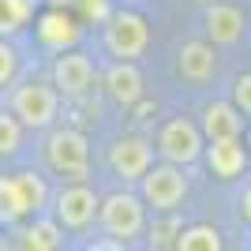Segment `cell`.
<instances>
[{
    "mask_svg": "<svg viewBox=\"0 0 251 251\" xmlns=\"http://www.w3.org/2000/svg\"><path fill=\"white\" fill-rule=\"evenodd\" d=\"M38 38H42L45 49L64 52V49H72V45L79 42V23H75L68 11L52 8V11H45L42 19H38Z\"/></svg>",
    "mask_w": 251,
    "mask_h": 251,
    "instance_id": "16",
    "label": "cell"
},
{
    "mask_svg": "<svg viewBox=\"0 0 251 251\" xmlns=\"http://www.w3.org/2000/svg\"><path fill=\"white\" fill-rule=\"evenodd\" d=\"M139 195L147 199V206L154 210V214H173V210H180L184 199H188V176H184V165H176V161L150 165L147 176L139 180Z\"/></svg>",
    "mask_w": 251,
    "mask_h": 251,
    "instance_id": "5",
    "label": "cell"
},
{
    "mask_svg": "<svg viewBox=\"0 0 251 251\" xmlns=\"http://www.w3.org/2000/svg\"><path fill=\"white\" fill-rule=\"evenodd\" d=\"M176 75L184 79V83H195V86H202V83H210L214 75H218V45L210 42H184L176 49Z\"/></svg>",
    "mask_w": 251,
    "mask_h": 251,
    "instance_id": "12",
    "label": "cell"
},
{
    "mask_svg": "<svg viewBox=\"0 0 251 251\" xmlns=\"http://www.w3.org/2000/svg\"><path fill=\"white\" fill-rule=\"evenodd\" d=\"M236 210H240V218L251 225V184L244 188V195H240V199H236Z\"/></svg>",
    "mask_w": 251,
    "mask_h": 251,
    "instance_id": "24",
    "label": "cell"
},
{
    "mask_svg": "<svg viewBox=\"0 0 251 251\" xmlns=\"http://www.w3.org/2000/svg\"><path fill=\"white\" fill-rule=\"evenodd\" d=\"M45 161L64 180H86L90 176V143L79 127H56L45 139Z\"/></svg>",
    "mask_w": 251,
    "mask_h": 251,
    "instance_id": "4",
    "label": "cell"
},
{
    "mask_svg": "<svg viewBox=\"0 0 251 251\" xmlns=\"http://www.w3.org/2000/svg\"><path fill=\"white\" fill-rule=\"evenodd\" d=\"M225 240H221L218 225H184L176 236V251H221Z\"/></svg>",
    "mask_w": 251,
    "mask_h": 251,
    "instance_id": "18",
    "label": "cell"
},
{
    "mask_svg": "<svg viewBox=\"0 0 251 251\" xmlns=\"http://www.w3.org/2000/svg\"><path fill=\"white\" fill-rule=\"evenodd\" d=\"M199 124L206 131V139H229L244 135V113L236 101H206L199 113Z\"/></svg>",
    "mask_w": 251,
    "mask_h": 251,
    "instance_id": "15",
    "label": "cell"
},
{
    "mask_svg": "<svg viewBox=\"0 0 251 251\" xmlns=\"http://www.w3.org/2000/svg\"><path fill=\"white\" fill-rule=\"evenodd\" d=\"M98 210H101V195L86 180H68L52 195V218L60 221L68 232H86L98 221Z\"/></svg>",
    "mask_w": 251,
    "mask_h": 251,
    "instance_id": "7",
    "label": "cell"
},
{
    "mask_svg": "<svg viewBox=\"0 0 251 251\" xmlns=\"http://www.w3.org/2000/svg\"><path fill=\"white\" fill-rule=\"evenodd\" d=\"M19 75V52L11 49L8 38H0V90H8Z\"/></svg>",
    "mask_w": 251,
    "mask_h": 251,
    "instance_id": "22",
    "label": "cell"
},
{
    "mask_svg": "<svg viewBox=\"0 0 251 251\" xmlns=\"http://www.w3.org/2000/svg\"><path fill=\"white\" fill-rule=\"evenodd\" d=\"M154 165V143H147L143 135H120L109 147V169L124 184H139L147 176V169Z\"/></svg>",
    "mask_w": 251,
    "mask_h": 251,
    "instance_id": "10",
    "label": "cell"
},
{
    "mask_svg": "<svg viewBox=\"0 0 251 251\" xmlns=\"http://www.w3.org/2000/svg\"><path fill=\"white\" fill-rule=\"evenodd\" d=\"M101 86H105V94L113 98L116 105H124V109L139 105V101H143V94H147V86H143V72H139L135 60L109 64L105 75H101Z\"/></svg>",
    "mask_w": 251,
    "mask_h": 251,
    "instance_id": "13",
    "label": "cell"
},
{
    "mask_svg": "<svg viewBox=\"0 0 251 251\" xmlns=\"http://www.w3.org/2000/svg\"><path fill=\"white\" fill-rule=\"evenodd\" d=\"M232 101L240 105V113L251 116V72H244L236 83H232Z\"/></svg>",
    "mask_w": 251,
    "mask_h": 251,
    "instance_id": "23",
    "label": "cell"
},
{
    "mask_svg": "<svg viewBox=\"0 0 251 251\" xmlns=\"http://www.w3.org/2000/svg\"><path fill=\"white\" fill-rule=\"evenodd\" d=\"M8 109L19 116L30 131H45V127L56 124V113H60V90L52 83H38V79H26L11 90Z\"/></svg>",
    "mask_w": 251,
    "mask_h": 251,
    "instance_id": "2",
    "label": "cell"
},
{
    "mask_svg": "<svg viewBox=\"0 0 251 251\" xmlns=\"http://www.w3.org/2000/svg\"><path fill=\"white\" fill-rule=\"evenodd\" d=\"M49 191H45V180L38 173H11V176H0V218L4 221H23L34 218L38 210L45 206Z\"/></svg>",
    "mask_w": 251,
    "mask_h": 251,
    "instance_id": "6",
    "label": "cell"
},
{
    "mask_svg": "<svg viewBox=\"0 0 251 251\" xmlns=\"http://www.w3.org/2000/svg\"><path fill=\"white\" fill-rule=\"evenodd\" d=\"M98 83V72H94V60L86 56L83 49H64L52 64V86L60 90V98L68 101H79L94 90Z\"/></svg>",
    "mask_w": 251,
    "mask_h": 251,
    "instance_id": "9",
    "label": "cell"
},
{
    "mask_svg": "<svg viewBox=\"0 0 251 251\" xmlns=\"http://www.w3.org/2000/svg\"><path fill=\"white\" fill-rule=\"evenodd\" d=\"M180 218L176 210L173 214H154V221L147 225V244L150 248H176V236H180Z\"/></svg>",
    "mask_w": 251,
    "mask_h": 251,
    "instance_id": "20",
    "label": "cell"
},
{
    "mask_svg": "<svg viewBox=\"0 0 251 251\" xmlns=\"http://www.w3.org/2000/svg\"><path fill=\"white\" fill-rule=\"evenodd\" d=\"M23 131H26V124H23L19 116L11 113V109H0V157H15L19 154Z\"/></svg>",
    "mask_w": 251,
    "mask_h": 251,
    "instance_id": "21",
    "label": "cell"
},
{
    "mask_svg": "<svg viewBox=\"0 0 251 251\" xmlns=\"http://www.w3.org/2000/svg\"><path fill=\"white\" fill-rule=\"evenodd\" d=\"M202 161L206 169L214 173L218 180H236L244 176V169H248L251 154L244 147V135H229V139H206V150H202Z\"/></svg>",
    "mask_w": 251,
    "mask_h": 251,
    "instance_id": "11",
    "label": "cell"
},
{
    "mask_svg": "<svg viewBox=\"0 0 251 251\" xmlns=\"http://www.w3.org/2000/svg\"><path fill=\"white\" fill-rule=\"evenodd\" d=\"M147 199L139 191H113L101 199V210H98V225H101L109 236L131 244L135 236L147 232Z\"/></svg>",
    "mask_w": 251,
    "mask_h": 251,
    "instance_id": "1",
    "label": "cell"
},
{
    "mask_svg": "<svg viewBox=\"0 0 251 251\" xmlns=\"http://www.w3.org/2000/svg\"><path fill=\"white\" fill-rule=\"evenodd\" d=\"M101 26H105L101 38H105L109 56H116V60H139L147 52V45H150L147 15H139L131 8H116V11H109V19Z\"/></svg>",
    "mask_w": 251,
    "mask_h": 251,
    "instance_id": "3",
    "label": "cell"
},
{
    "mask_svg": "<svg viewBox=\"0 0 251 251\" xmlns=\"http://www.w3.org/2000/svg\"><path fill=\"white\" fill-rule=\"evenodd\" d=\"M191 4H214V0H191Z\"/></svg>",
    "mask_w": 251,
    "mask_h": 251,
    "instance_id": "25",
    "label": "cell"
},
{
    "mask_svg": "<svg viewBox=\"0 0 251 251\" xmlns=\"http://www.w3.org/2000/svg\"><path fill=\"white\" fill-rule=\"evenodd\" d=\"M206 150V131L202 124L188 120V116H173L157 127V154L165 161H176V165H195Z\"/></svg>",
    "mask_w": 251,
    "mask_h": 251,
    "instance_id": "8",
    "label": "cell"
},
{
    "mask_svg": "<svg viewBox=\"0 0 251 251\" xmlns=\"http://www.w3.org/2000/svg\"><path fill=\"white\" fill-rule=\"evenodd\" d=\"M64 232L68 229H64L56 218H38V214H34V221L19 232V244L30 248V251H52V248L64 244Z\"/></svg>",
    "mask_w": 251,
    "mask_h": 251,
    "instance_id": "17",
    "label": "cell"
},
{
    "mask_svg": "<svg viewBox=\"0 0 251 251\" xmlns=\"http://www.w3.org/2000/svg\"><path fill=\"white\" fill-rule=\"evenodd\" d=\"M202 26L214 45H236L244 38V11L229 0H214V4H206Z\"/></svg>",
    "mask_w": 251,
    "mask_h": 251,
    "instance_id": "14",
    "label": "cell"
},
{
    "mask_svg": "<svg viewBox=\"0 0 251 251\" xmlns=\"http://www.w3.org/2000/svg\"><path fill=\"white\" fill-rule=\"evenodd\" d=\"M34 15V0H0V38L19 34Z\"/></svg>",
    "mask_w": 251,
    "mask_h": 251,
    "instance_id": "19",
    "label": "cell"
}]
</instances>
